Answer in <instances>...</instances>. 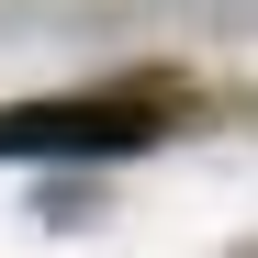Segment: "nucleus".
Wrapping results in <instances>:
<instances>
[{
  "label": "nucleus",
  "mask_w": 258,
  "mask_h": 258,
  "mask_svg": "<svg viewBox=\"0 0 258 258\" xmlns=\"http://www.w3.org/2000/svg\"><path fill=\"white\" fill-rule=\"evenodd\" d=\"M157 146L146 101H0V157H135Z\"/></svg>",
  "instance_id": "nucleus-1"
}]
</instances>
